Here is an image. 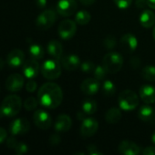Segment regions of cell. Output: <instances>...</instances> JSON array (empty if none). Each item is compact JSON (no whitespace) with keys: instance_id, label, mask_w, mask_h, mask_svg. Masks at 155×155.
Here are the masks:
<instances>
[{"instance_id":"obj_1","label":"cell","mask_w":155,"mask_h":155,"mask_svg":"<svg viewBox=\"0 0 155 155\" xmlns=\"http://www.w3.org/2000/svg\"><path fill=\"white\" fill-rule=\"evenodd\" d=\"M37 99L42 106L48 109H55L60 105L63 99V93L57 84L47 83L38 90Z\"/></svg>"},{"instance_id":"obj_2","label":"cell","mask_w":155,"mask_h":155,"mask_svg":"<svg viewBox=\"0 0 155 155\" xmlns=\"http://www.w3.org/2000/svg\"><path fill=\"white\" fill-rule=\"evenodd\" d=\"M0 107L4 116L13 117L20 112L22 107V101L20 97L16 94L8 95L3 100Z\"/></svg>"},{"instance_id":"obj_3","label":"cell","mask_w":155,"mask_h":155,"mask_svg":"<svg viewBox=\"0 0 155 155\" xmlns=\"http://www.w3.org/2000/svg\"><path fill=\"white\" fill-rule=\"evenodd\" d=\"M118 102L122 110L129 112L138 107L139 97L134 92L131 90H124L120 94Z\"/></svg>"},{"instance_id":"obj_4","label":"cell","mask_w":155,"mask_h":155,"mask_svg":"<svg viewBox=\"0 0 155 155\" xmlns=\"http://www.w3.org/2000/svg\"><path fill=\"white\" fill-rule=\"evenodd\" d=\"M102 62V64L104 65L109 74H116L122 67L123 57L116 52H111L107 54L103 57Z\"/></svg>"},{"instance_id":"obj_5","label":"cell","mask_w":155,"mask_h":155,"mask_svg":"<svg viewBox=\"0 0 155 155\" xmlns=\"http://www.w3.org/2000/svg\"><path fill=\"white\" fill-rule=\"evenodd\" d=\"M42 75L48 80H55L60 76L61 67L57 59H48L41 66Z\"/></svg>"},{"instance_id":"obj_6","label":"cell","mask_w":155,"mask_h":155,"mask_svg":"<svg viewBox=\"0 0 155 155\" xmlns=\"http://www.w3.org/2000/svg\"><path fill=\"white\" fill-rule=\"evenodd\" d=\"M57 20V14L53 9H48L43 11L37 17L36 25L41 30H47L50 28Z\"/></svg>"},{"instance_id":"obj_7","label":"cell","mask_w":155,"mask_h":155,"mask_svg":"<svg viewBox=\"0 0 155 155\" xmlns=\"http://www.w3.org/2000/svg\"><path fill=\"white\" fill-rule=\"evenodd\" d=\"M58 30L59 36L63 40H69L75 35L77 31V25L74 21L66 19L59 24Z\"/></svg>"},{"instance_id":"obj_8","label":"cell","mask_w":155,"mask_h":155,"mask_svg":"<svg viewBox=\"0 0 155 155\" xmlns=\"http://www.w3.org/2000/svg\"><path fill=\"white\" fill-rule=\"evenodd\" d=\"M33 120L37 127L42 130H48L52 124V118L44 110H37L33 114Z\"/></svg>"},{"instance_id":"obj_9","label":"cell","mask_w":155,"mask_h":155,"mask_svg":"<svg viewBox=\"0 0 155 155\" xmlns=\"http://www.w3.org/2000/svg\"><path fill=\"white\" fill-rule=\"evenodd\" d=\"M78 8L77 0H59L57 5V11L62 16L72 15Z\"/></svg>"},{"instance_id":"obj_10","label":"cell","mask_w":155,"mask_h":155,"mask_svg":"<svg viewBox=\"0 0 155 155\" xmlns=\"http://www.w3.org/2000/svg\"><path fill=\"white\" fill-rule=\"evenodd\" d=\"M99 128V123L94 118H85L82 120V124L80 126V134L84 137H91L93 136Z\"/></svg>"},{"instance_id":"obj_11","label":"cell","mask_w":155,"mask_h":155,"mask_svg":"<svg viewBox=\"0 0 155 155\" xmlns=\"http://www.w3.org/2000/svg\"><path fill=\"white\" fill-rule=\"evenodd\" d=\"M30 129L29 122L25 118H18L10 124V133L13 135H22L26 134Z\"/></svg>"},{"instance_id":"obj_12","label":"cell","mask_w":155,"mask_h":155,"mask_svg":"<svg viewBox=\"0 0 155 155\" xmlns=\"http://www.w3.org/2000/svg\"><path fill=\"white\" fill-rule=\"evenodd\" d=\"M25 80L19 74H10L5 81V88L9 92H18L22 89Z\"/></svg>"},{"instance_id":"obj_13","label":"cell","mask_w":155,"mask_h":155,"mask_svg":"<svg viewBox=\"0 0 155 155\" xmlns=\"http://www.w3.org/2000/svg\"><path fill=\"white\" fill-rule=\"evenodd\" d=\"M6 63L10 67H13V68H17L21 66L25 63L24 52L19 49L12 50L6 57Z\"/></svg>"},{"instance_id":"obj_14","label":"cell","mask_w":155,"mask_h":155,"mask_svg":"<svg viewBox=\"0 0 155 155\" xmlns=\"http://www.w3.org/2000/svg\"><path fill=\"white\" fill-rule=\"evenodd\" d=\"M120 45L124 52L131 54L136 50V48L138 46V40L133 35L126 34L121 38Z\"/></svg>"},{"instance_id":"obj_15","label":"cell","mask_w":155,"mask_h":155,"mask_svg":"<svg viewBox=\"0 0 155 155\" xmlns=\"http://www.w3.org/2000/svg\"><path fill=\"white\" fill-rule=\"evenodd\" d=\"M39 72V64L37 63V60L35 59H29L25 61L23 64V74L24 75L28 78L32 79L36 77L38 74Z\"/></svg>"},{"instance_id":"obj_16","label":"cell","mask_w":155,"mask_h":155,"mask_svg":"<svg viewBox=\"0 0 155 155\" xmlns=\"http://www.w3.org/2000/svg\"><path fill=\"white\" fill-rule=\"evenodd\" d=\"M100 84L96 78H88L84 80L80 85V89L83 94L87 95H93L100 90Z\"/></svg>"},{"instance_id":"obj_17","label":"cell","mask_w":155,"mask_h":155,"mask_svg":"<svg viewBox=\"0 0 155 155\" xmlns=\"http://www.w3.org/2000/svg\"><path fill=\"white\" fill-rule=\"evenodd\" d=\"M118 150L121 154L123 155H138L141 153V149L136 143L127 140L120 143Z\"/></svg>"},{"instance_id":"obj_18","label":"cell","mask_w":155,"mask_h":155,"mask_svg":"<svg viewBox=\"0 0 155 155\" xmlns=\"http://www.w3.org/2000/svg\"><path fill=\"white\" fill-rule=\"evenodd\" d=\"M62 66L69 71H74L80 66V59L76 54H68L61 58Z\"/></svg>"},{"instance_id":"obj_19","label":"cell","mask_w":155,"mask_h":155,"mask_svg":"<svg viewBox=\"0 0 155 155\" xmlns=\"http://www.w3.org/2000/svg\"><path fill=\"white\" fill-rule=\"evenodd\" d=\"M71 125H72L71 118L67 114H61L58 116L54 127L58 133H64V132H68L71 128Z\"/></svg>"},{"instance_id":"obj_20","label":"cell","mask_w":155,"mask_h":155,"mask_svg":"<svg viewBox=\"0 0 155 155\" xmlns=\"http://www.w3.org/2000/svg\"><path fill=\"white\" fill-rule=\"evenodd\" d=\"M140 96L145 104H153L155 102V87L150 84L143 85L140 89Z\"/></svg>"},{"instance_id":"obj_21","label":"cell","mask_w":155,"mask_h":155,"mask_svg":"<svg viewBox=\"0 0 155 155\" xmlns=\"http://www.w3.org/2000/svg\"><path fill=\"white\" fill-rule=\"evenodd\" d=\"M138 115L143 122H155V110L151 105H149V104L141 106Z\"/></svg>"},{"instance_id":"obj_22","label":"cell","mask_w":155,"mask_h":155,"mask_svg":"<svg viewBox=\"0 0 155 155\" xmlns=\"http://www.w3.org/2000/svg\"><path fill=\"white\" fill-rule=\"evenodd\" d=\"M48 53L55 59L58 60L61 58L63 54V47L59 41L58 40H51L47 46Z\"/></svg>"},{"instance_id":"obj_23","label":"cell","mask_w":155,"mask_h":155,"mask_svg":"<svg viewBox=\"0 0 155 155\" xmlns=\"http://www.w3.org/2000/svg\"><path fill=\"white\" fill-rule=\"evenodd\" d=\"M140 23L145 28H150L155 24V15L151 10H144L140 15Z\"/></svg>"},{"instance_id":"obj_24","label":"cell","mask_w":155,"mask_h":155,"mask_svg":"<svg viewBox=\"0 0 155 155\" xmlns=\"http://www.w3.org/2000/svg\"><path fill=\"white\" fill-rule=\"evenodd\" d=\"M105 119H106L107 123L111 124H117V123H119L121 121L122 113L117 108H111V109H110V110H108L106 112Z\"/></svg>"},{"instance_id":"obj_25","label":"cell","mask_w":155,"mask_h":155,"mask_svg":"<svg viewBox=\"0 0 155 155\" xmlns=\"http://www.w3.org/2000/svg\"><path fill=\"white\" fill-rule=\"evenodd\" d=\"M81 109L85 114H93L97 111V103L92 99H87L82 103Z\"/></svg>"},{"instance_id":"obj_26","label":"cell","mask_w":155,"mask_h":155,"mask_svg":"<svg viewBox=\"0 0 155 155\" xmlns=\"http://www.w3.org/2000/svg\"><path fill=\"white\" fill-rule=\"evenodd\" d=\"M29 54L32 59L35 60H40L44 56V49L39 45H31L29 46Z\"/></svg>"},{"instance_id":"obj_27","label":"cell","mask_w":155,"mask_h":155,"mask_svg":"<svg viewBox=\"0 0 155 155\" xmlns=\"http://www.w3.org/2000/svg\"><path fill=\"white\" fill-rule=\"evenodd\" d=\"M75 20L79 25H87L90 21V14L86 10H80L76 14Z\"/></svg>"},{"instance_id":"obj_28","label":"cell","mask_w":155,"mask_h":155,"mask_svg":"<svg viewBox=\"0 0 155 155\" xmlns=\"http://www.w3.org/2000/svg\"><path fill=\"white\" fill-rule=\"evenodd\" d=\"M101 89H102V94L107 97H111L114 95V94L116 93V86L113 84V82L110 80H107L103 83Z\"/></svg>"},{"instance_id":"obj_29","label":"cell","mask_w":155,"mask_h":155,"mask_svg":"<svg viewBox=\"0 0 155 155\" xmlns=\"http://www.w3.org/2000/svg\"><path fill=\"white\" fill-rule=\"evenodd\" d=\"M142 75L145 80L149 82H155V66L153 65L145 66L142 70Z\"/></svg>"},{"instance_id":"obj_30","label":"cell","mask_w":155,"mask_h":155,"mask_svg":"<svg viewBox=\"0 0 155 155\" xmlns=\"http://www.w3.org/2000/svg\"><path fill=\"white\" fill-rule=\"evenodd\" d=\"M93 73H94V77L96 79H98L99 81H101L106 77V74H108V71L106 70V68L102 64V65H97L94 68Z\"/></svg>"},{"instance_id":"obj_31","label":"cell","mask_w":155,"mask_h":155,"mask_svg":"<svg viewBox=\"0 0 155 155\" xmlns=\"http://www.w3.org/2000/svg\"><path fill=\"white\" fill-rule=\"evenodd\" d=\"M37 100L33 97V96H30L28 98H26L24 102V108L27 111H33L37 108Z\"/></svg>"},{"instance_id":"obj_32","label":"cell","mask_w":155,"mask_h":155,"mask_svg":"<svg viewBox=\"0 0 155 155\" xmlns=\"http://www.w3.org/2000/svg\"><path fill=\"white\" fill-rule=\"evenodd\" d=\"M116 44H117V41L113 35H108L103 41V45H104L105 48H107V49L114 48L116 46Z\"/></svg>"},{"instance_id":"obj_33","label":"cell","mask_w":155,"mask_h":155,"mask_svg":"<svg viewBox=\"0 0 155 155\" xmlns=\"http://www.w3.org/2000/svg\"><path fill=\"white\" fill-rule=\"evenodd\" d=\"M80 70L84 73H90L94 70V64L90 61H84L80 64Z\"/></svg>"},{"instance_id":"obj_34","label":"cell","mask_w":155,"mask_h":155,"mask_svg":"<svg viewBox=\"0 0 155 155\" xmlns=\"http://www.w3.org/2000/svg\"><path fill=\"white\" fill-rule=\"evenodd\" d=\"M114 3L120 9H126L132 5V0H114Z\"/></svg>"},{"instance_id":"obj_35","label":"cell","mask_w":155,"mask_h":155,"mask_svg":"<svg viewBox=\"0 0 155 155\" xmlns=\"http://www.w3.org/2000/svg\"><path fill=\"white\" fill-rule=\"evenodd\" d=\"M27 150H28L27 145H26V144H25V143H17V145H16V147L15 148L16 153L18 155L26 153L27 152Z\"/></svg>"},{"instance_id":"obj_36","label":"cell","mask_w":155,"mask_h":155,"mask_svg":"<svg viewBox=\"0 0 155 155\" xmlns=\"http://www.w3.org/2000/svg\"><path fill=\"white\" fill-rule=\"evenodd\" d=\"M87 153L90 155H102L103 153L100 151H98V148L95 145H89L87 146Z\"/></svg>"},{"instance_id":"obj_37","label":"cell","mask_w":155,"mask_h":155,"mask_svg":"<svg viewBox=\"0 0 155 155\" xmlns=\"http://www.w3.org/2000/svg\"><path fill=\"white\" fill-rule=\"evenodd\" d=\"M37 83H36L35 81H33V80L28 81V82H27V84H26V91H27V92H29V93H33V92H35V91H36V89H37Z\"/></svg>"},{"instance_id":"obj_38","label":"cell","mask_w":155,"mask_h":155,"mask_svg":"<svg viewBox=\"0 0 155 155\" xmlns=\"http://www.w3.org/2000/svg\"><path fill=\"white\" fill-rule=\"evenodd\" d=\"M17 141H16V139L15 138V137H10V138H8L7 139V141H6V146L9 148V149H14L15 150V148L16 147V145H17Z\"/></svg>"},{"instance_id":"obj_39","label":"cell","mask_w":155,"mask_h":155,"mask_svg":"<svg viewBox=\"0 0 155 155\" xmlns=\"http://www.w3.org/2000/svg\"><path fill=\"white\" fill-rule=\"evenodd\" d=\"M143 154L155 155V147H153V146H150V147H146V148H144V150L143 151Z\"/></svg>"},{"instance_id":"obj_40","label":"cell","mask_w":155,"mask_h":155,"mask_svg":"<svg viewBox=\"0 0 155 155\" xmlns=\"http://www.w3.org/2000/svg\"><path fill=\"white\" fill-rule=\"evenodd\" d=\"M50 143H52V144H58V143H60V137H59V135L58 134H53L51 137H50Z\"/></svg>"},{"instance_id":"obj_41","label":"cell","mask_w":155,"mask_h":155,"mask_svg":"<svg viewBox=\"0 0 155 155\" xmlns=\"http://www.w3.org/2000/svg\"><path fill=\"white\" fill-rule=\"evenodd\" d=\"M6 131L4 128L0 127V143H2L6 139Z\"/></svg>"},{"instance_id":"obj_42","label":"cell","mask_w":155,"mask_h":155,"mask_svg":"<svg viewBox=\"0 0 155 155\" xmlns=\"http://www.w3.org/2000/svg\"><path fill=\"white\" fill-rule=\"evenodd\" d=\"M136 5L139 8H144L146 5H148L147 0H136Z\"/></svg>"},{"instance_id":"obj_43","label":"cell","mask_w":155,"mask_h":155,"mask_svg":"<svg viewBox=\"0 0 155 155\" xmlns=\"http://www.w3.org/2000/svg\"><path fill=\"white\" fill-rule=\"evenodd\" d=\"M35 2H36V5L39 8H43L47 5V0H35Z\"/></svg>"},{"instance_id":"obj_44","label":"cell","mask_w":155,"mask_h":155,"mask_svg":"<svg viewBox=\"0 0 155 155\" xmlns=\"http://www.w3.org/2000/svg\"><path fill=\"white\" fill-rule=\"evenodd\" d=\"M131 62H132V64L133 65V67H134V68H137V67H138V65H140V64H141V62H140V60H139L137 57H133V58L131 60Z\"/></svg>"},{"instance_id":"obj_45","label":"cell","mask_w":155,"mask_h":155,"mask_svg":"<svg viewBox=\"0 0 155 155\" xmlns=\"http://www.w3.org/2000/svg\"><path fill=\"white\" fill-rule=\"evenodd\" d=\"M80 1V3L82 4V5H92L96 0H79Z\"/></svg>"},{"instance_id":"obj_46","label":"cell","mask_w":155,"mask_h":155,"mask_svg":"<svg viewBox=\"0 0 155 155\" xmlns=\"http://www.w3.org/2000/svg\"><path fill=\"white\" fill-rule=\"evenodd\" d=\"M147 4L151 8L155 9V0H147Z\"/></svg>"},{"instance_id":"obj_47","label":"cell","mask_w":155,"mask_h":155,"mask_svg":"<svg viewBox=\"0 0 155 155\" xmlns=\"http://www.w3.org/2000/svg\"><path fill=\"white\" fill-rule=\"evenodd\" d=\"M4 65H5V61L0 57V71L4 68Z\"/></svg>"},{"instance_id":"obj_48","label":"cell","mask_w":155,"mask_h":155,"mask_svg":"<svg viewBox=\"0 0 155 155\" xmlns=\"http://www.w3.org/2000/svg\"><path fill=\"white\" fill-rule=\"evenodd\" d=\"M152 142L153 143L155 144V132L153 133V136H152Z\"/></svg>"},{"instance_id":"obj_49","label":"cell","mask_w":155,"mask_h":155,"mask_svg":"<svg viewBox=\"0 0 155 155\" xmlns=\"http://www.w3.org/2000/svg\"><path fill=\"white\" fill-rule=\"evenodd\" d=\"M3 116H4V114H3V113H2V110H1V107H0V119H1Z\"/></svg>"},{"instance_id":"obj_50","label":"cell","mask_w":155,"mask_h":155,"mask_svg":"<svg viewBox=\"0 0 155 155\" xmlns=\"http://www.w3.org/2000/svg\"><path fill=\"white\" fill-rule=\"evenodd\" d=\"M153 38H154V40H155V26H154V28H153Z\"/></svg>"}]
</instances>
